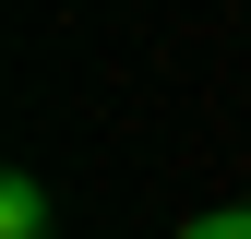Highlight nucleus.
<instances>
[{"mask_svg":"<svg viewBox=\"0 0 251 239\" xmlns=\"http://www.w3.org/2000/svg\"><path fill=\"white\" fill-rule=\"evenodd\" d=\"M0 239H48V179H0Z\"/></svg>","mask_w":251,"mask_h":239,"instance_id":"f257e3e1","label":"nucleus"},{"mask_svg":"<svg viewBox=\"0 0 251 239\" xmlns=\"http://www.w3.org/2000/svg\"><path fill=\"white\" fill-rule=\"evenodd\" d=\"M179 239H251V203H203V215L179 227Z\"/></svg>","mask_w":251,"mask_h":239,"instance_id":"f03ea898","label":"nucleus"}]
</instances>
